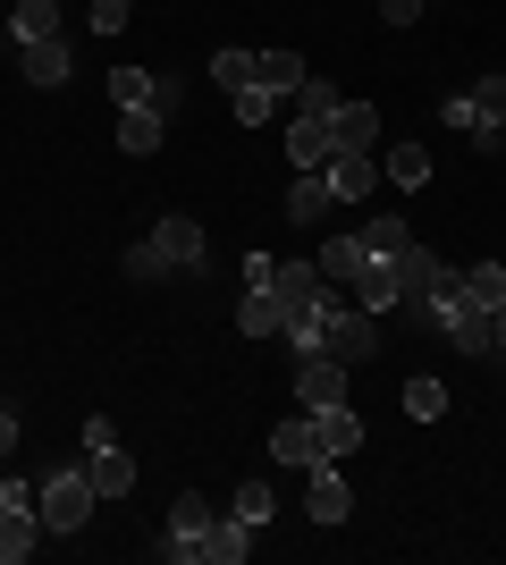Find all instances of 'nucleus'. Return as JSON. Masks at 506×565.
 <instances>
[{"instance_id":"obj_37","label":"nucleus","mask_w":506,"mask_h":565,"mask_svg":"<svg viewBox=\"0 0 506 565\" xmlns=\"http://www.w3.org/2000/svg\"><path fill=\"white\" fill-rule=\"evenodd\" d=\"M380 18L388 25H413V18H422V0H380Z\"/></svg>"},{"instance_id":"obj_39","label":"nucleus","mask_w":506,"mask_h":565,"mask_svg":"<svg viewBox=\"0 0 506 565\" xmlns=\"http://www.w3.org/2000/svg\"><path fill=\"white\" fill-rule=\"evenodd\" d=\"M489 347H498V354H506V305H498V312H489Z\"/></svg>"},{"instance_id":"obj_35","label":"nucleus","mask_w":506,"mask_h":565,"mask_svg":"<svg viewBox=\"0 0 506 565\" xmlns=\"http://www.w3.org/2000/svg\"><path fill=\"white\" fill-rule=\"evenodd\" d=\"M270 110H279V94H262V85H245V94H237V118H245V127H270Z\"/></svg>"},{"instance_id":"obj_3","label":"nucleus","mask_w":506,"mask_h":565,"mask_svg":"<svg viewBox=\"0 0 506 565\" xmlns=\"http://www.w3.org/2000/svg\"><path fill=\"white\" fill-rule=\"evenodd\" d=\"M295 405H304V414L346 405V363H337V354H295Z\"/></svg>"},{"instance_id":"obj_36","label":"nucleus","mask_w":506,"mask_h":565,"mask_svg":"<svg viewBox=\"0 0 506 565\" xmlns=\"http://www.w3.org/2000/svg\"><path fill=\"white\" fill-rule=\"evenodd\" d=\"M127 9H136V0H94V34H119Z\"/></svg>"},{"instance_id":"obj_30","label":"nucleus","mask_w":506,"mask_h":565,"mask_svg":"<svg viewBox=\"0 0 506 565\" xmlns=\"http://www.w3.org/2000/svg\"><path fill=\"white\" fill-rule=\"evenodd\" d=\"M212 85H219L228 102H237L245 85H254V51H219V60H212Z\"/></svg>"},{"instance_id":"obj_25","label":"nucleus","mask_w":506,"mask_h":565,"mask_svg":"<svg viewBox=\"0 0 506 565\" xmlns=\"http://www.w3.org/2000/svg\"><path fill=\"white\" fill-rule=\"evenodd\" d=\"M388 186H397V194L431 186V152H422V143H388Z\"/></svg>"},{"instance_id":"obj_17","label":"nucleus","mask_w":506,"mask_h":565,"mask_svg":"<svg viewBox=\"0 0 506 565\" xmlns=\"http://www.w3.org/2000/svg\"><path fill=\"white\" fill-rule=\"evenodd\" d=\"M313 423H321V456H355L363 448V414L355 405H321Z\"/></svg>"},{"instance_id":"obj_16","label":"nucleus","mask_w":506,"mask_h":565,"mask_svg":"<svg viewBox=\"0 0 506 565\" xmlns=\"http://www.w3.org/2000/svg\"><path fill=\"white\" fill-rule=\"evenodd\" d=\"M304 76H313V68H304L295 51H254V85H262V94H279V102H288L295 85H304Z\"/></svg>"},{"instance_id":"obj_27","label":"nucleus","mask_w":506,"mask_h":565,"mask_svg":"<svg viewBox=\"0 0 506 565\" xmlns=\"http://www.w3.org/2000/svg\"><path fill=\"white\" fill-rule=\"evenodd\" d=\"M439 338H448L456 354H498V347H489V312H482V305H464V312H456V321H448Z\"/></svg>"},{"instance_id":"obj_7","label":"nucleus","mask_w":506,"mask_h":565,"mask_svg":"<svg viewBox=\"0 0 506 565\" xmlns=\"http://www.w3.org/2000/svg\"><path fill=\"white\" fill-rule=\"evenodd\" d=\"M439 270H448V262H439L431 245H406V254H397V312L422 305V296L439 287Z\"/></svg>"},{"instance_id":"obj_10","label":"nucleus","mask_w":506,"mask_h":565,"mask_svg":"<svg viewBox=\"0 0 506 565\" xmlns=\"http://www.w3.org/2000/svg\"><path fill=\"white\" fill-rule=\"evenodd\" d=\"M321 178H330L337 203H363V194L380 186V161H372V152H330V169H321Z\"/></svg>"},{"instance_id":"obj_29","label":"nucleus","mask_w":506,"mask_h":565,"mask_svg":"<svg viewBox=\"0 0 506 565\" xmlns=\"http://www.w3.org/2000/svg\"><path fill=\"white\" fill-rule=\"evenodd\" d=\"M228 515H237V523H254V532H262V523L279 515V498H270V481H237V498H228Z\"/></svg>"},{"instance_id":"obj_24","label":"nucleus","mask_w":506,"mask_h":565,"mask_svg":"<svg viewBox=\"0 0 506 565\" xmlns=\"http://www.w3.org/2000/svg\"><path fill=\"white\" fill-rule=\"evenodd\" d=\"M288 161L295 169H330V127H321V118H295L288 127Z\"/></svg>"},{"instance_id":"obj_4","label":"nucleus","mask_w":506,"mask_h":565,"mask_svg":"<svg viewBox=\"0 0 506 565\" xmlns=\"http://www.w3.org/2000/svg\"><path fill=\"white\" fill-rule=\"evenodd\" d=\"M304 507H313V523H346V515H355V490H346L337 456H321V465H313V481H304Z\"/></svg>"},{"instance_id":"obj_13","label":"nucleus","mask_w":506,"mask_h":565,"mask_svg":"<svg viewBox=\"0 0 506 565\" xmlns=\"http://www.w3.org/2000/svg\"><path fill=\"white\" fill-rule=\"evenodd\" d=\"M161 136H169V110H152V102H136V110H119V152H161Z\"/></svg>"},{"instance_id":"obj_12","label":"nucleus","mask_w":506,"mask_h":565,"mask_svg":"<svg viewBox=\"0 0 506 565\" xmlns=\"http://www.w3.org/2000/svg\"><path fill=\"white\" fill-rule=\"evenodd\" d=\"M321 262H279L270 270V296H279V312H295V305H321Z\"/></svg>"},{"instance_id":"obj_22","label":"nucleus","mask_w":506,"mask_h":565,"mask_svg":"<svg viewBox=\"0 0 506 565\" xmlns=\"http://www.w3.org/2000/svg\"><path fill=\"white\" fill-rule=\"evenodd\" d=\"M9 34H18V43H51V34H60V0H18V9H9Z\"/></svg>"},{"instance_id":"obj_28","label":"nucleus","mask_w":506,"mask_h":565,"mask_svg":"<svg viewBox=\"0 0 506 565\" xmlns=\"http://www.w3.org/2000/svg\"><path fill=\"white\" fill-rule=\"evenodd\" d=\"M464 305H482V312L506 305V262H473L464 270Z\"/></svg>"},{"instance_id":"obj_8","label":"nucleus","mask_w":506,"mask_h":565,"mask_svg":"<svg viewBox=\"0 0 506 565\" xmlns=\"http://www.w3.org/2000/svg\"><path fill=\"white\" fill-rule=\"evenodd\" d=\"M85 481H94V498H127L136 490V456L110 439V448H85Z\"/></svg>"},{"instance_id":"obj_6","label":"nucleus","mask_w":506,"mask_h":565,"mask_svg":"<svg viewBox=\"0 0 506 565\" xmlns=\"http://www.w3.org/2000/svg\"><path fill=\"white\" fill-rule=\"evenodd\" d=\"M270 465H288V472H313L321 465V423H313V414H295V423L270 430Z\"/></svg>"},{"instance_id":"obj_1","label":"nucleus","mask_w":506,"mask_h":565,"mask_svg":"<svg viewBox=\"0 0 506 565\" xmlns=\"http://www.w3.org/2000/svg\"><path fill=\"white\" fill-rule=\"evenodd\" d=\"M94 481H85V465H51V481H43V532H85L94 523Z\"/></svg>"},{"instance_id":"obj_38","label":"nucleus","mask_w":506,"mask_h":565,"mask_svg":"<svg viewBox=\"0 0 506 565\" xmlns=\"http://www.w3.org/2000/svg\"><path fill=\"white\" fill-rule=\"evenodd\" d=\"M18 448V414H9V405H0V456Z\"/></svg>"},{"instance_id":"obj_34","label":"nucleus","mask_w":506,"mask_h":565,"mask_svg":"<svg viewBox=\"0 0 506 565\" xmlns=\"http://www.w3.org/2000/svg\"><path fill=\"white\" fill-rule=\"evenodd\" d=\"M473 102H482V127H506V68L482 76V85H473Z\"/></svg>"},{"instance_id":"obj_2","label":"nucleus","mask_w":506,"mask_h":565,"mask_svg":"<svg viewBox=\"0 0 506 565\" xmlns=\"http://www.w3.org/2000/svg\"><path fill=\"white\" fill-rule=\"evenodd\" d=\"M212 498H194V490H177L169 498V541H161V557L169 565H203V532H212Z\"/></svg>"},{"instance_id":"obj_19","label":"nucleus","mask_w":506,"mask_h":565,"mask_svg":"<svg viewBox=\"0 0 506 565\" xmlns=\"http://www.w3.org/2000/svg\"><path fill=\"white\" fill-rule=\"evenodd\" d=\"M279 321H288V312H279L270 287H245V296H237V330L245 338H279Z\"/></svg>"},{"instance_id":"obj_33","label":"nucleus","mask_w":506,"mask_h":565,"mask_svg":"<svg viewBox=\"0 0 506 565\" xmlns=\"http://www.w3.org/2000/svg\"><path fill=\"white\" fill-rule=\"evenodd\" d=\"M110 102H119V110L152 102V76H144V68H110Z\"/></svg>"},{"instance_id":"obj_23","label":"nucleus","mask_w":506,"mask_h":565,"mask_svg":"<svg viewBox=\"0 0 506 565\" xmlns=\"http://www.w3.org/2000/svg\"><path fill=\"white\" fill-rule=\"evenodd\" d=\"M363 236H330V245H321V279H337V287H355L363 279Z\"/></svg>"},{"instance_id":"obj_5","label":"nucleus","mask_w":506,"mask_h":565,"mask_svg":"<svg viewBox=\"0 0 506 565\" xmlns=\"http://www.w3.org/2000/svg\"><path fill=\"white\" fill-rule=\"evenodd\" d=\"M330 354H337V363H346V372H355V363H372V354H380V321L346 305V312H337V321H330Z\"/></svg>"},{"instance_id":"obj_18","label":"nucleus","mask_w":506,"mask_h":565,"mask_svg":"<svg viewBox=\"0 0 506 565\" xmlns=\"http://www.w3.org/2000/svg\"><path fill=\"white\" fill-rule=\"evenodd\" d=\"M203 557H212V565H245V557H254V523L219 515L212 532H203Z\"/></svg>"},{"instance_id":"obj_26","label":"nucleus","mask_w":506,"mask_h":565,"mask_svg":"<svg viewBox=\"0 0 506 565\" xmlns=\"http://www.w3.org/2000/svg\"><path fill=\"white\" fill-rule=\"evenodd\" d=\"M337 102H346V94H337L330 76H304V85L288 94V110H295V118H321V127H330V118H337Z\"/></svg>"},{"instance_id":"obj_14","label":"nucleus","mask_w":506,"mask_h":565,"mask_svg":"<svg viewBox=\"0 0 506 565\" xmlns=\"http://www.w3.org/2000/svg\"><path fill=\"white\" fill-rule=\"evenodd\" d=\"M337 194H330V178L321 169H295V186H288V220L295 228H321V212H330Z\"/></svg>"},{"instance_id":"obj_20","label":"nucleus","mask_w":506,"mask_h":565,"mask_svg":"<svg viewBox=\"0 0 506 565\" xmlns=\"http://www.w3.org/2000/svg\"><path fill=\"white\" fill-rule=\"evenodd\" d=\"M363 254H372V262H397V254H406V245H413V228H406V220H397V212H380V220H363Z\"/></svg>"},{"instance_id":"obj_21","label":"nucleus","mask_w":506,"mask_h":565,"mask_svg":"<svg viewBox=\"0 0 506 565\" xmlns=\"http://www.w3.org/2000/svg\"><path fill=\"white\" fill-rule=\"evenodd\" d=\"M152 236H161V254L177 262V270H194V262H203V228H194L186 212H169V220H161V228H152Z\"/></svg>"},{"instance_id":"obj_9","label":"nucleus","mask_w":506,"mask_h":565,"mask_svg":"<svg viewBox=\"0 0 506 565\" xmlns=\"http://www.w3.org/2000/svg\"><path fill=\"white\" fill-rule=\"evenodd\" d=\"M372 143H380V110H372V102H337L330 152H372Z\"/></svg>"},{"instance_id":"obj_11","label":"nucleus","mask_w":506,"mask_h":565,"mask_svg":"<svg viewBox=\"0 0 506 565\" xmlns=\"http://www.w3.org/2000/svg\"><path fill=\"white\" fill-rule=\"evenodd\" d=\"M18 68L43 85V94H60L68 85V34H51V43H18Z\"/></svg>"},{"instance_id":"obj_15","label":"nucleus","mask_w":506,"mask_h":565,"mask_svg":"<svg viewBox=\"0 0 506 565\" xmlns=\"http://www.w3.org/2000/svg\"><path fill=\"white\" fill-rule=\"evenodd\" d=\"M355 312H372V321H388V312H397V262H363Z\"/></svg>"},{"instance_id":"obj_32","label":"nucleus","mask_w":506,"mask_h":565,"mask_svg":"<svg viewBox=\"0 0 506 565\" xmlns=\"http://www.w3.org/2000/svg\"><path fill=\"white\" fill-rule=\"evenodd\" d=\"M127 270H136V279H169L177 262L161 254V236H144V245H127Z\"/></svg>"},{"instance_id":"obj_31","label":"nucleus","mask_w":506,"mask_h":565,"mask_svg":"<svg viewBox=\"0 0 506 565\" xmlns=\"http://www.w3.org/2000/svg\"><path fill=\"white\" fill-rule=\"evenodd\" d=\"M406 414H413V423H439V414H448V388H439L431 372H422V380H406Z\"/></svg>"}]
</instances>
